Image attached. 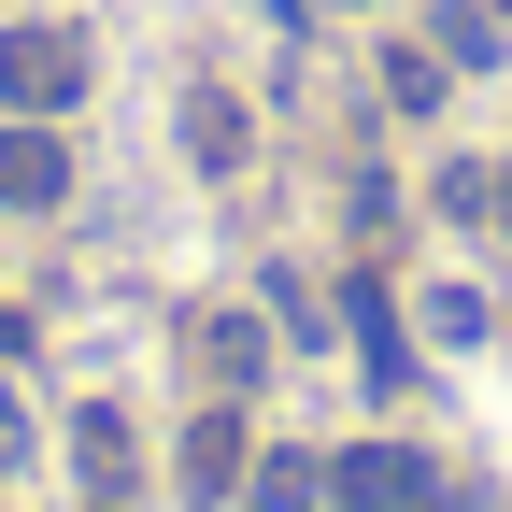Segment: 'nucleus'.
Segmentation results:
<instances>
[{
    "instance_id": "nucleus-1",
    "label": "nucleus",
    "mask_w": 512,
    "mask_h": 512,
    "mask_svg": "<svg viewBox=\"0 0 512 512\" xmlns=\"http://www.w3.org/2000/svg\"><path fill=\"white\" fill-rule=\"evenodd\" d=\"M86 100V29H0V114H72Z\"/></svg>"
},
{
    "instance_id": "nucleus-4",
    "label": "nucleus",
    "mask_w": 512,
    "mask_h": 512,
    "mask_svg": "<svg viewBox=\"0 0 512 512\" xmlns=\"http://www.w3.org/2000/svg\"><path fill=\"white\" fill-rule=\"evenodd\" d=\"M72 470H86V498H100V512H128V484H143V441H128V413H114V399H86V413H72Z\"/></svg>"
},
{
    "instance_id": "nucleus-9",
    "label": "nucleus",
    "mask_w": 512,
    "mask_h": 512,
    "mask_svg": "<svg viewBox=\"0 0 512 512\" xmlns=\"http://www.w3.org/2000/svg\"><path fill=\"white\" fill-rule=\"evenodd\" d=\"M0 470H29V413H15V384H0Z\"/></svg>"
},
{
    "instance_id": "nucleus-2",
    "label": "nucleus",
    "mask_w": 512,
    "mask_h": 512,
    "mask_svg": "<svg viewBox=\"0 0 512 512\" xmlns=\"http://www.w3.org/2000/svg\"><path fill=\"white\" fill-rule=\"evenodd\" d=\"M328 498H342V512H456L413 441H356V456H328Z\"/></svg>"
},
{
    "instance_id": "nucleus-7",
    "label": "nucleus",
    "mask_w": 512,
    "mask_h": 512,
    "mask_svg": "<svg viewBox=\"0 0 512 512\" xmlns=\"http://www.w3.org/2000/svg\"><path fill=\"white\" fill-rule=\"evenodd\" d=\"M185 342H200V370L228 384V399H242L256 370H271V328H256V313H200V328H185Z\"/></svg>"
},
{
    "instance_id": "nucleus-3",
    "label": "nucleus",
    "mask_w": 512,
    "mask_h": 512,
    "mask_svg": "<svg viewBox=\"0 0 512 512\" xmlns=\"http://www.w3.org/2000/svg\"><path fill=\"white\" fill-rule=\"evenodd\" d=\"M72 200V143H57V114H15L0 128V214H57Z\"/></svg>"
},
{
    "instance_id": "nucleus-6",
    "label": "nucleus",
    "mask_w": 512,
    "mask_h": 512,
    "mask_svg": "<svg viewBox=\"0 0 512 512\" xmlns=\"http://www.w3.org/2000/svg\"><path fill=\"white\" fill-rule=\"evenodd\" d=\"M242 470H256V456H242V413H228V399H214V413H200V427H185V498H228V484H242Z\"/></svg>"
},
{
    "instance_id": "nucleus-5",
    "label": "nucleus",
    "mask_w": 512,
    "mask_h": 512,
    "mask_svg": "<svg viewBox=\"0 0 512 512\" xmlns=\"http://www.w3.org/2000/svg\"><path fill=\"white\" fill-rule=\"evenodd\" d=\"M185 157H200V171H242V157H256V128H242L228 86H185Z\"/></svg>"
},
{
    "instance_id": "nucleus-8",
    "label": "nucleus",
    "mask_w": 512,
    "mask_h": 512,
    "mask_svg": "<svg viewBox=\"0 0 512 512\" xmlns=\"http://www.w3.org/2000/svg\"><path fill=\"white\" fill-rule=\"evenodd\" d=\"M242 498H256V512H313V498H328V470H313V456H256Z\"/></svg>"
}]
</instances>
